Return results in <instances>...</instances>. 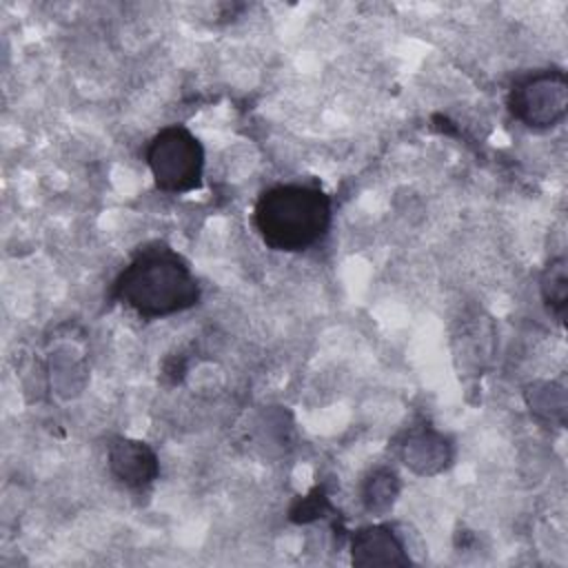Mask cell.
Returning <instances> with one entry per match:
<instances>
[{
	"label": "cell",
	"instance_id": "obj_1",
	"mask_svg": "<svg viewBox=\"0 0 568 568\" xmlns=\"http://www.w3.org/2000/svg\"><path fill=\"white\" fill-rule=\"evenodd\" d=\"M113 297L153 320L186 311L200 300V284L189 262L166 244L140 248L113 282Z\"/></svg>",
	"mask_w": 568,
	"mask_h": 568
},
{
	"label": "cell",
	"instance_id": "obj_2",
	"mask_svg": "<svg viewBox=\"0 0 568 568\" xmlns=\"http://www.w3.org/2000/svg\"><path fill=\"white\" fill-rule=\"evenodd\" d=\"M331 197L315 184H275L260 193L253 224L273 251L295 253L317 244L331 229Z\"/></svg>",
	"mask_w": 568,
	"mask_h": 568
},
{
	"label": "cell",
	"instance_id": "obj_3",
	"mask_svg": "<svg viewBox=\"0 0 568 568\" xmlns=\"http://www.w3.org/2000/svg\"><path fill=\"white\" fill-rule=\"evenodd\" d=\"M146 162L155 186L164 193H186L202 184L204 149L182 124L162 129L146 149Z\"/></svg>",
	"mask_w": 568,
	"mask_h": 568
},
{
	"label": "cell",
	"instance_id": "obj_4",
	"mask_svg": "<svg viewBox=\"0 0 568 568\" xmlns=\"http://www.w3.org/2000/svg\"><path fill=\"white\" fill-rule=\"evenodd\" d=\"M508 109L530 129H550L559 124L568 111L566 73L546 69L519 78L508 93Z\"/></svg>",
	"mask_w": 568,
	"mask_h": 568
},
{
	"label": "cell",
	"instance_id": "obj_5",
	"mask_svg": "<svg viewBox=\"0 0 568 568\" xmlns=\"http://www.w3.org/2000/svg\"><path fill=\"white\" fill-rule=\"evenodd\" d=\"M109 470L120 484L133 490H142L158 479L160 462L149 444L118 437L109 444Z\"/></svg>",
	"mask_w": 568,
	"mask_h": 568
},
{
	"label": "cell",
	"instance_id": "obj_6",
	"mask_svg": "<svg viewBox=\"0 0 568 568\" xmlns=\"http://www.w3.org/2000/svg\"><path fill=\"white\" fill-rule=\"evenodd\" d=\"M351 559L355 566H408L410 557L404 550V544L395 530L386 524L364 526L353 532L351 539Z\"/></svg>",
	"mask_w": 568,
	"mask_h": 568
},
{
	"label": "cell",
	"instance_id": "obj_7",
	"mask_svg": "<svg viewBox=\"0 0 568 568\" xmlns=\"http://www.w3.org/2000/svg\"><path fill=\"white\" fill-rule=\"evenodd\" d=\"M399 457L413 473L435 475L450 464L453 446L442 433L424 426L406 435L399 444Z\"/></svg>",
	"mask_w": 568,
	"mask_h": 568
},
{
	"label": "cell",
	"instance_id": "obj_8",
	"mask_svg": "<svg viewBox=\"0 0 568 568\" xmlns=\"http://www.w3.org/2000/svg\"><path fill=\"white\" fill-rule=\"evenodd\" d=\"M399 488L402 484L393 468H375L362 484V504L373 515H386L393 508Z\"/></svg>",
	"mask_w": 568,
	"mask_h": 568
},
{
	"label": "cell",
	"instance_id": "obj_9",
	"mask_svg": "<svg viewBox=\"0 0 568 568\" xmlns=\"http://www.w3.org/2000/svg\"><path fill=\"white\" fill-rule=\"evenodd\" d=\"M526 402L530 413L544 422L564 424L566 417V393L555 382H537L526 390Z\"/></svg>",
	"mask_w": 568,
	"mask_h": 568
},
{
	"label": "cell",
	"instance_id": "obj_10",
	"mask_svg": "<svg viewBox=\"0 0 568 568\" xmlns=\"http://www.w3.org/2000/svg\"><path fill=\"white\" fill-rule=\"evenodd\" d=\"M566 257H552L539 280L541 286V297L548 306V311H552L559 320L566 313V302H568V271H566Z\"/></svg>",
	"mask_w": 568,
	"mask_h": 568
},
{
	"label": "cell",
	"instance_id": "obj_11",
	"mask_svg": "<svg viewBox=\"0 0 568 568\" xmlns=\"http://www.w3.org/2000/svg\"><path fill=\"white\" fill-rule=\"evenodd\" d=\"M324 510H328V501L324 495L317 497V493L304 497L293 510H291V519L293 521H300V524H306V521H313L317 517H324Z\"/></svg>",
	"mask_w": 568,
	"mask_h": 568
}]
</instances>
